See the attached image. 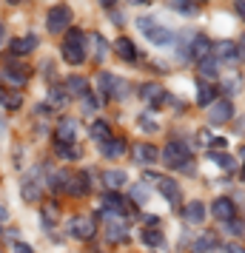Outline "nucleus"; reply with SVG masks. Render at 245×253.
<instances>
[{"label": "nucleus", "mask_w": 245, "mask_h": 253, "mask_svg": "<svg viewBox=\"0 0 245 253\" xmlns=\"http://www.w3.org/2000/svg\"><path fill=\"white\" fill-rule=\"evenodd\" d=\"M86 40L89 37L83 35L80 29H69L66 32V40H63V60L69 66H80L86 60Z\"/></svg>", "instance_id": "obj_1"}, {"label": "nucleus", "mask_w": 245, "mask_h": 253, "mask_svg": "<svg viewBox=\"0 0 245 253\" xmlns=\"http://www.w3.org/2000/svg\"><path fill=\"white\" fill-rule=\"evenodd\" d=\"M188 160H191V151H188V145L180 142V139L168 142V145L163 148V162L168 165V168H186Z\"/></svg>", "instance_id": "obj_2"}, {"label": "nucleus", "mask_w": 245, "mask_h": 253, "mask_svg": "<svg viewBox=\"0 0 245 253\" xmlns=\"http://www.w3.org/2000/svg\"><path fill=\"white\" fill-rule=\"evenodd\" d=\"M146 182H154L157 188H160V194L168 199V205H180L183 202V194H180V185L174 182V179H168V176H160V173H146Z\"/></svg>", "instance_id": "obj_3"}, {"label": "nucleus", "mask_w": 245, "mask_h": 253, "mask_svg": "<svg viewBox=\"0 0 245 253\" xmlns=\"http://www.w3.org/2000/svg\"><path fill=\"white\" fill-rule=\"evenodd\" d=\"M71 26V9L69 6H51L46 14V29L51 35H60V32H69Z\"/></svg>", "instance_id": "obj_4"}, {"label": "nucleus", "mask_w": 245, "mask_h": 253, "mask_svg": "<svg viewBox=\"0 0 245 253\" xmlns=\"http://www.w3.org/2000/svg\"><path fill=\"white\" fill-rule=\"evenodd\" d=\"M0 80L6 83V88H23L26 83H29V69L20 66V63H9V66H3L0 69Z\"/></svg>", "instance_id": "obj_5"}, {"label": "nucleus", "mask_w": 245, "mask_h": 253, "mask_svg": "<svg viewBox=\"0 0 245 253\" xmlns=\"http://www.w3.org/2000/svg\"><path fill=\"white\" fill-rule=\"evenodd\" d=\"M77 134H80V126H77V120H71V117H63L54 128V142H63V145H74L77 142Z\"/></svg>", "instance_id": "obj_6"}, {"label": "nucleus", "mask_w": 245, "mask_h": 253, "mask_svg": "<svg viewBox=\"0 0 245 253\" xmlns=\"http://www.w3.org/2000/svg\"><path fill=\"white\" fill-rule=\"evenodd\" d=\"M69 233L74 236V239H92L94 233H97V225H94V219L92 216H71L69 222Z\"/></svg>", "instance_id": "obj_7"}, {"label": "nucleus", "mask_w": 245, "mask_h": 253, "mask_svg": "<svg viewBox=\"0 0 245 253\" xmlns=\"http://www.w3.org/2000/svg\"><path fill=\"white\" fill-rule=\"evenodd\" d=\"M231 117H234L231 100H214V103L208 105V120L214 123V126H225Z\"/></svg>", "instance_id": "obj_8"}, {"label": "nucleus", "mask_w": 245, "mask_h": 253, "mask_svg": "<svg viewBox=\"0 0 245 253\" xmlns=\"http://www.w3.org/2000/svg\"><path fill=\"white\" fill-rule=\"evenodd\" d=\"M105 236L111 242H123L129 236V228H126V222L123 216H117V213H105Z\"/></svg>", "instance_id": "obj_9"}, {"label": "nucleus", "mask_w": 245, "mask_h": 253, "mask_svg": "<svg viewBox=\"0 0 245 253\" xmlns=\"http://www.w3.org/2000/svg\"><path fill=\"white\" fill-rule=\"evenodd\" d=\"M211 213H214L217 222H231V219H237V205H234L231 199L220 196V199L211 202Z\"/></svg>", "instance_id": "obj_10"}, {"label": "nucleus", "mask_w": 245, "mask_h": 253, "mask_svg": "<svg viewBox=\"0 0 245 253\" xmlns=\"http://www.w3.org/2000/svg\"><path fill=\"white\" fill-rule=\"evenodd\" d=\"M214 60L217 63H237L240 60V48L234 40H220L217 46H214Z\"/></svg>", "instance_id": "obj_11"}, {"label": "nucleus", "mask_w": 245, "mask_h": 253, "mask_svg": "<svg viewBox=\"0 0 245 253\" xmlns=\"http://www.w3.org/2000/svg\"><path fill=\"white\" fill-rule=\"evenodd\" d=\"M40 46V40H37V35H26V37H14L12 40V54L14 57H26V54H32L35 48Z\"/></svg>", "instance_id": "obj_12"}, {"label": "nucleus", "mask_w": 245, "mask_h": 253, "mask_svg": "<svg viewBox=\"0 0 245 253\" xmlns=\"http://www.w3.org/2000/svg\"><path fill=\"white\" fill-rule=\"evenodd\" d=\"M131 154H134V162H140V165H154L157 157H160V151L154 148L151 142H140V145H134Z\"/></svg>", "instance_id": "obj_13"}, {"label": "nucleus", "mask_w": 245, "mask_h": 253, "mask_svg": "<svg viewBox=\"0 0 245 253\" xmlns=\"http://www.w3.org/2000/svg\"><path fill=\"white\" fill-rule=\"evenodd\" d=\"M146 37H148L151 46H171V43H174V32H168V29L160 26V23H154L151 29L146 32Z\"/></svg>", "instance_id": "obj_14"}, {"label": "nucleus", "mask_w": 245, "mask_h": 253, "mask_svg": "<svg viewBox=\"0 0 245 253\" xmlns=\"http://www.w3.org/2000/svg\"><path fill=\"white\" fill-rule=\"evenodd\" d=\"M100 154H103L105 160H117V157H123V154H126V139L108 137L105 142H100Z\"/></svg>", "instance_id": "obj_15"}, {"label": "nucleus", "mask_w": 245, "mask_h": 253, "mask_svg": "<svg viewBox=\"0 0 245 253\" xmlns=\"http://www.w3.org/2000/svg\"><path fill=\"white\" fill-rule=\"evenodd\" d=\"M220 248V236L214 233V230H205V233H199L197 239H194V251L197 253H211Z\"/></svg>", "instance_id": "obj_16"}, {"label": "nucleus", "mask_w": 245, "mask_h": 253, "mask_svg": "<svg viewBox=\"0 0 245 253\" xmlns=\"http://www.w3.org/2000/svg\"><path fill=\"white\" fill-rule=\"evenodd\" d=\"M140 97L146 100V103H151V105H160V103L168 100V97H165V88L163 85H157V83H146L143 91H140Z\"/></svg>", "instance_id": "obj_17"}, {"label": "nucleus", "mask_w": 245, "mask_h": 253, "mask_svg": "<svg viewBox=\"0 0 245 253\" xmlns=\"http://www.w3.org/2000/svg\"><path fill=\"white\" fill-rule=\"evenodd\" d=\"M205 213H208V211H205L202 202H188V205L183 208V216H186L188 225H202V222H205Z\"/></svg>", "instance_id": "obj_18"}, {"label": "nucleus", "mask_w": 245, "mask_h": 253, "mask_svg": "<svg viewBox=\"0 0 245 253\" xmlns=\"http://www.w3.org/2000/svg\"><path fill=\"white\" fill-rule=\"evenodd\" d=\"M0 105H3V108H9V111H14V108H20V105H23V97H20V91H14V88L0 85Z\"/></svg>", "instance_id": "obj_19"}, {"label": "nucleus", "mask_w": 245, "mask_h": 253, "mask_svg": "<svg viewBox=\"0 0 245 253\" xmlns=\"http://www.w3.org/2000/svg\"><path fill=\"white\" fill-rule=\"evenodd\" d=\"M20 194H23L26 202H37V199H40V182L35 179V173L26 176L23 182H20Z\"/></svg>", "instance_id": "obj_20"}, {"label": "nucleus", "mask_w": 245, "mask_h": 253, "mask_svg": "<svg viewBox=\"0 0 245 253\" xmlns=\"http://www.w3.org/2000/svg\"><path fill=\"white\" fill-rule=\"evenodd\" d=\"M66 91L69 94H74V97H89V80H86V77H77V74H74V77H69V80H66Z\"/></svg>", "instance_id": "obj_21"}, {"label": "nucleus", "mask_w": 245, "mask_h": 253, "mask_svg": "<svg viewBox=\"0 0 245 253\" xmlns=\"http://www.w3.org/2000/svg\"><path fill=\"white\" fill-rule=\"evenodd\" d=\"M40 219H43V228L51 230L54 225H57V219H60V208L54 205V202H46V205L40 208Z\"/></svg>", "instance_id": "obj_22"}, {"label": "nucleus", "mask_w": 245, "mask_h": 253, "mask_svg": "<svg viewBox=\"0 0 245 253\" xmlns=\"http://www.w3.org/2000/svg\"><path fill=\"white\" fill-rule=\"evenodd\" d=\"M114 51H117V57H120V60H129V63L137 57V46L131 43L129 37H120V40L114 43Z\"/></svg>", "instance_id": "obj_23"}, {"label": "nucleus", "mask_w": 245, "mask_h": 253, "mask_svg": "<svg viewBox=\"0 0 245 253\" xmlns=\"http://www.w3.org/2000/svg\"><path fill=\"white\" fill-rule=\"evenodd\" d=\"M89 173L86 171H80V173H71V185H69V194H74V196H80V194H89Z\"/></svg>", "instance_id": "obj_24"}, {"label": "nucleus", "mask_w": 245, "mask_h": 253, "mask_svg": "<svg viewBox=\"0 0 245 253\" xmlns=\"http://www.w3.org/2000/svg\"><path fill=\"white\" fill-rule=\"evenodd\" d=\"M69 182H71L69 171H51L49 173V188H51V191H69Z\"/></svg>", "instance_id": "obj_25"}, {"label": "nucleus", "mask_w": 245, "mask_h": 253, "mask_svg": "<svg viewBox=\"0 0 245 253\" xmlns=\"http://www.w3.org/2000/svg\"><path fill=\"white\" fill-rule=\"evenodd\" d=\"M211 51H214V46L208 43V37H194V43H191V54L197 57V63L199 60H205V57H211Z\"/></svg>", "instance_id": "obj_26"}, {"label": "nucleus", "mask_w": 245, "mask_h": 253, "mask_svg": "<svg viewBox=\"0 0 245 253\" xmlns=\"http://www.w3.org/2000/svg\"><path fill=\"white\" fill-rule=\"evenodd\" d=\"M103 182L108 191H114V188H123V185L129 182V173L126 171H103Z\"/></svg>", "instance_id": "obj_27"}, {"label": "nucleus", "mask_w": 245, "mask_h": 253, "mask_svg": "<svg viewBox=\"0 0 245 253\" xmlns=\"http://www.w3.org/2000/svg\"><path fill=\"white\" fill-rule=\"evenodd\" d=\"M114 80H117V77L105 74V71H100V74H97V88H100V97H103V100H111V91H114Z\"/></svg>", "instance_id": "obj_28"}, {"label": "nucleus", "mask_w": 245, "mask_h": 253, "mask_svg": "<svg viewBox=\"0 0 245 253\" xmlns=\"http://www.w3.org/2000/svg\"><path fill=\"white\" fill-rule=\"evenodd\" d=\"M214 100H217L214 85H208V83H199V85H197V103L199 105H211Z\"/></svg>", "instance_id": "obj_29"}, {"label": "nucleus", "mask_w": 245, "mask_h": 253, "mask_svg": "<svg viewBox=\"0 0 245 253\" xmlns=\"http://www.w3.org/2000/svg\"><path fill=\"white\" fill-rule=\"evenodd\" d=\"M197 69H199V74H202V77H217V74H220V63H217V60H214V54H211V57L199 60Z\"/></svg>", "instance_id": "obj_30"}, {"label": "nucleus", "mask_w": 245, "mask_h": 253, "mask_svg": "<svg viewBox=\"0 0 245 253\" xmlns=\"http://www.w3.org/2000/svg\"><path fill=\"white\" fill-rule=\"evenodd\" d=\"M143 245H146V248H163L165 239L157 228H148V230H143Z\"/></svg>", "instance_id": "obj_31"}, {"label": "nucleus", "mask_w": 245, "mask_h": 253, "mask_svg": "<svg viewBox=\"0 0 245 253\" xmlns=\"http://www.w3.org/2000/svg\"><path fill=\"white\" fill-rule=\"evenodd\" d=\"M92 40H94V63L100 66L105 60V54H108V43H105L103 35H92Z\"/></svg>", "instance_id": "obj_32"}, {"label": "nucleus", "mask_w": 245, "mask_h": 253, "mask_svg": "<svg viewBox=\"0 0 245 253\" xmlns=\"http://www.w3.org/2000/svg\"><path fill=\"white\" fill-rule=\"evenodd\" d=\"M89 134H92L97 142H105V139L111 137V128H108V123H103V120H97V123H92V128H89Z\"/></svg>", "instance_id": "obj_33"}, {"label": "nucleus", "mask_w": 245, "mask_h": 253, "mask_svg": "<svg viewBox=\"0 0 245 253\" xmlns=\"http://www.w3.org/2000/svg\"><path fill=\"white\" fill-rule=\"evenodd\" d=\"M66 103H69L66 88H51V94H49V105H51V108H63Z\"/></svg>", "instance_id": "obj_34"}, {"label": "nucleus", "mask_w": 245, "mask_h": 253, "mask_svg": "<svg viewBox=\"0 0 245 253\" xmlns=\"http://www.w3.org/2000/svg\"><path fill=\"white\" fill-rule=\"evenodd\" d=\"M211 162L220 165V168H225V171H231L234 168V157L231 154H225V151H214V154H211Z\"/></svg>", "instance_id": "obj_35"}, {"label": "nucleus", "mask_w": 245, "mask_h": 253, "mask_svg": "<svg viewBox=\"0 0 245 253\" xmlns=\"http://www.w3.org/2000/svg\"><path fill=\"white\" fill-rule=\"evenodd\" d=\"M54 151H57L60 160H77V148H74V145H63V142H54Z\"/></svg>", "instance_id": "obj_36"}, {"label": "nucleus", "mask_w": 245, "mask_h": 253, "mask_svg": "<svg viewBox=\"0 0 245 253\" xmlns=\"http://www.w3.org/2000/svg\"><path fill=\"white\" fill-rule=\"evenodd\" d=\"M171 9L174 12H183V14H197V6L188 3V0H171Z\"/></svg>", "instance_id": "obj_37"}, {"label": "nucleus", "mask_w": 245, "mask_h": 253, "mask_svg": "<svg viewBox=\"0 0 245 253\" xmlns=\"http://www.w3.org/2000/svg\"><path fill=\"white\" fill-rule=\"evenodd\" d=\"M111 97H117V100H126L129 97V85L123 80H114V91H111Z\"/></svg>", "instance_id": "obj_38"}, {"label": "nucleus", "mask_w": 245, "mask_h": 253, "mask_svg": "<svg viewBox=\"0 0 245 253\" xmlns=\"http://www.w3.org/2000/svg\"><path fill=\"white\" fill-rule=\"evenodd\" d=\"M225 225H228L225 230H228L231 236H240V233H243V228H245V225L240 222V219H231V222H225Z\"/></svg>", "instance_id": "obj_39"}, {"label": "nucleus", "mask_w": 245, "mask_h": 253, "mask_svg": "<svg viewBox=\"0 0 245 253\" xmlns=\"http://www.w3.org/2000/svg\"><path fill=\"white\" fill-rule=\"evenodd\" d=\"M154 23H157V20H151V17H140V20H137V26H140L143 35H146V32H148V29H151Z\"/></svg>", "instance_id": "obj_40"}, {"label": "nucleus", "mask_w": 245, "mask_h": 253, "mask_svg": "<svg viewBox=\"0 0 245 253\" xmlns=\"http://www.w3.org/2000/svg\"><path fill=\"white\" fill-rule=\"evenodd\" d=\"M140 126L146 128V131H157V128H160V126L151 120V117H140Z\"/></svg>", "instance_id": "obj_41"}, {"label": "nucleus", "mask_w": 245, "mask_h": 253, "mask_svg": "<svg viewBox=\"0 0 245 253\" xmlns=\"http://www.w3.org/2000/svg\"><path fill=\"white\" fill-rule=\"evenodd\" d=\"M12 253H35V251H32L26 242H14V245H12Z\"/></svg>", "instance_id": "obj_42"}, {"label": "nucleus", "mask_w": 245, "mask_h": 253, "mask_svg": "<svg viewBox=\"0 0 245 253\" xmlns=\"http://www.w3.org/2000/svg\"><path fill=\"white\" fill-rule=\"evenodd\" d=\"M83 108H86V111H97V100H94L92 94H89V97H83Z\"/></svg>", "instance_id": "obj_43"}, {"label": "nucleus", "mask_w": 245, "mask_h": 253, "mask_svg": "<svg viewBox=\"0 0 245 253\" xmlns=\"http://www.w3.org/2000/svg\"><path fill=\"white\" fill-rule=\"evenodd\" d=\"M211 145H214V148H225V139H222V137H214V139H211Z\"/></svg>", "instance_id": "obj_44"}, {"label": "nucleus", "mask_w": 245, "mask_h": 253, "mask_svg": "<svg viewBox=\"0 0 245 253\" xmlns=\"http://www.w3.org/2000/svg\"><path fill=\"white\" fill-rule=\"evenodd\" d=\"M237 14L245 20V0H240V3H237Z\"/></svg>", "instance_id": "obj_45"}, {"label": "nucleus", "mask_w": 245, "mask_h": 253, "mask_svg": "<svg viewBox=\"0 0 245 253\" xmlns=\"http://www.w3.org/2000/svg\"><path fill=\"white\" fill-rule=\"evenodd\" d=\"M3 134H6V120L0 117V137H3Z\"/></svg>", "instance_id": "obj_46"}, {"label": "nucleus", "mask_w": 245, "mask_h": 253, "mask_svg": "<svg viewBox=\"0 0 245 253\" xmlns=\"http://www.w3.org/2000/svg\"><path fill=\"white\" fill-rule=\"evenodd\" d=\"M6 216H9V211H6V208L0 205V222H3V219H6Z\"/></svg>", "instance_id": "obj_47"}, {"label": "nucleus", "mask_w": 245, "mask_h": 253, "mask_svg": "<svg viewBox=\"0 0 245 253\" xmlns=\"http://www.w3.org/2000/svg\"><path fill=\"white\" fill-rule=\"evenodd\" d=\"M237 48H240V57L245 60V40H243V43H240V46H237Z\"/></svg>", "instance_id": "obj_48"}, {"label": "nucleus", "mask_w": 245, "mask_h": 253, "mask_svg": "<svg viewBox=\"0 0 245 253\" xmlns=\"http://www.w3.org/2000/svg\"><path fill=\"white\" fill-rule=\"evenodd\" d=\"M3 35H6V29H3V23H0V43H3Z\"/></svg>", "instance_id": "obj_49"}, {"label": "nucleus", "mask_w": 245, "mask_h": 253, "mask_svg": "<svg viewBox=\"0 0 245 253\" xmlns=\"http://www.w3.org/2000/svg\"><path fill=\"white\" fill-rule=\"evenodd\" d=\"M240 154H243V160H245V145H243V148H240Z\"/></svg>", "instance_id": "obj_50"}, {"label": "nucleus", "mask_w": 245, "mask_h": 253, "mask_svg": "<svg viewBox=\"0 0 245 253\" xmlns=\"http://www.w3.org/2000/svg\"><path fill=\"white\" fill-rule=\"evenodd\" d=\"M0 233H3V228H0Z\"/></svg>", "instance_id": "obj_51"}]
</instances>
